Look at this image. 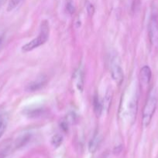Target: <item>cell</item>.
I'll use <instances>...</instances> for the list:
<instances>
[{"label":"cell","mask_w":158,"mask_h":158,"mask_svg":"<svg viewBox=\"0 0 158 158\" xmlns=\"http://www.w3.org/2000/svg\"><path fill=\"white\" fill-rule=\"evenodd\" d=\"M158 102V96L156 89H153L149 94L147 100L143 106L142 114V123L144 127H147L151 122L156 111Z\"/></svg>","instance_id":"cell-1"},{"label":"cell","mask_w":158,"mask_h":158,"mask_svg":"<svg viewBox=\"0 0 158 158\" xmlns=\"http://www.w3.org/2000/svg\"><path fill=\"white\" fill-rule=\"evenodd\" d=\"M49 23L46 20L43 21V23H41V29H40V32L37 38L33 39V40H31L30 42H29L26 44H25L24 46H23L22 52H30V51L36 49V48L44 44L48 40V38H49Z\"/></svg>","instance_id":"cell-2"},{"label":"cell","mask_w":158,"mask_h":158,"mask_svg":"<svg viewBox=\"0 0 158 158\" xmlns=\"http://www.w3.org/2000/svg\"><path fill=\"white\" fill-rule=\"evenodd\" d=\"M148 34L151 45L158 49V19L155 15L151 16L149 22Z\"/></svg>","instance_id":"cell-3"},{"label":"cell","mask_w":158,"mask_h":158,"mask_svg":"<svg viewBox=\"0 0 158 158\" xmlns=\"http://www.w3.org/2000/svg\"><path fill=\"white\" fill-rule=\"evenodd\" d=\"M110 70H111V75L113 80L118 85H120L123 81V71L116 57H113L112 60H111Z\"/></svg>","instance_id":"cell-4"},{"label":"cell","mask_w":158,"mask_h":158,"mask_svg":"<svg viewBox=\"0 0 158 158\" xmlns=\"http://www.w3.org/2000/svg\"><path fill=\"white\" fill-rule=\"evenodd\" d=\"M152 77V72L148 66H144L141 68L139 72V80L143 87H147L150 83Z\"/></svg>","instance_id":"cell-5"},{"label":"cell","mask_w":158,"mask_h":158,"mask_svg":"<svg viewBox=\"0 0 158 158\" xmlns=\"http://www.w3.org/2000/svg\"><path fill=\"white\" fill-rule=\"evenodd\" d=\"M46 82H47L46 77L43 75L40 76L38 78L36 79L34 81H33L32 83H30L28 85L27 87H26V90L30 91V92L39 90V89L43 88L46 84Z\"/></svg>","instance_id":"cell-6"},{"label":"cell","mask_w":158,"mask_h":158,"mask_svg":"<svg viewBox=\"0 0 158 158\" xmlns=\"http://www.w3.org/2000/svg\"><path fill=\"white\" fill-rule=\"evenodd\" d=\"M46 113V110L43 107H39V106H35V107H29V109L25 110L24 114L28 117L30 118H37L44 115Z\"/></svg>","instance_id":"cell-7"},{"label":"cell","mask_w":158,"mask_h":158,"mask_svg":"<svg viewBox=\"0 0 158 158\" xmlns=\"http://www.w3.org/2000/svg\"><path fill=\"white\" fill-rule=\"evenodd\" d=\"M85 74L81 69H78L74 74V81L75 83V86L80 92H82L84 89V82H85Z\"/></svg>","instance_id":"cell-8"},{"label":"cell","mask_w":158,"mask_h":158,"mask_svg":"<svg viewBox=\"0 0 158 158\" xmlns=\"http://www.w3.org/2000/svg\"><path fill=\"white\" fill-rule=\"evenodd\" d=\"M93 107H94V114H96V116L97 117H100V115L102 113V110H103V105H102V102L99 99V95H97V94H95L94 96V99H93Z\"/></svg>","instance_id":"cell-9"},{"label":"cell","mask_w":158,"mask_h":158,"mask_svg":"<svg viewBox=\"0 0 158 158\" xmlns=\"http://www.w3.org/2000/svg\"><path fill=\"white\" fill-rule=\"evenodd\" d=\"M101 142V137L99 136V134H95L94 135V137H92L91 140L89 142V144H88V150L91 153H94L97 151L98 148H99V144H100Z\"/></svg>","instance_id":"cell-10"},{"label":"cell","mask_w":158,"mask_h":158,"mask_svg":"<svg viewBox=\"0 0 158 158\" xmlns=\"http://www.w3.org/2000/svg\"><path fill=\"white\" fill-rule=\"evenodd\" d=\"M8 124L7 117L4 114H0V138L3 136Z\"/></svg>","instance_id":"cell-11"},{"label":"cell","mask_w":158,"mask_h":158,"mask_svg":"<svg viewBox=\"0 0 158 158\" xmlns=\"http://www.w3.org/2000/svg\"><path fill=\"white\" fill-rule=\"evenodd\" d=\"M112 98V90H108V92L105 94L104 100L102 101V105H103V109H105L106 110H108L109 106L111 105Z\"/></svg>","instance_id":"cell-12"},{"label":"cell","mask_w":158,"mask_h":158,"mask_svg":"<svg viewBox=\"0 0 158 158\" xmlns=\"http://www.w3.org/2000/svg\"><path fill=\"white\" fill-rule=\"evenodd\" d=\"M62 141H63V137L60 134H55L51 139V143L55 148H58L59 146H60Z\"/></svg>","instance_id":"cell-13"},{"label":"cell","mask_w":158,"mask_h":158,"mask_svg":"<svg viewBox=\"0 0 158 158\" xmlns=\"http://www.w3.org/2000/svg\"><path fill=\"white\" fill-rule=\"evenodd\" d=\"M22 1L23 0H10L9 4H8L7 11L10 12V11L13 10L14 9H15L22 2Z\"/></svg>","instance_id":"cell-14"},{"label":"cell","mask_w":158,"mask_h":158,"mask_svg":"<svg viewBox=\"0 0 158 158\" xmlns=\"http://www.w3.org/2000/svg\"><path fill=\"white\" fill-rule=\"evenodd\" d=\"M67 9H68V12H71V13L74 12V5H73L72 1H71V0H69V1L68 2V3H67Z\"/></svg>","instance_id":"cell-15"},{"label":"cell","mask_w":158,"mask_h":158,"mask_svg":"<svg viewBox=\"0 0 158 158\" xmlns=\"http://www.w3.org/2000/svg\"><path fill=\"white\" fill-rule=\"evenodd\" d=\"M87 10H88V15H92L93 13H94V6H93L91 4H88V6H87Z\"/></svg>","instance_id":"cell-16"},{"label":"cell","mask_w":158,"mask_h":158,"mask_svg":"<svg viewBox=\"0 0 158 158\" xmlns=\"http://www.w3.org/2000/svg\"><path fill=\"white\" fill-rule=\"evenodd\" d=\"M2 42H3V38L2 37H0V48H1L2 45Z\"/></svg>","instance_id":"cell-17"},{"label":"cell","mask_w":158,"mask_h":158,"mask_svg":"<svg viewBox=\"0 0 158 158\" xmlns=\"http://www.w3.org/2000/svg\"><path fill=\"white\" fill-rule=\"evenodd\" d=\"M3 2H4V0H0V7H1L2 5Z\"/></svg>","instance_id":"cell-18"}]
</instances>
